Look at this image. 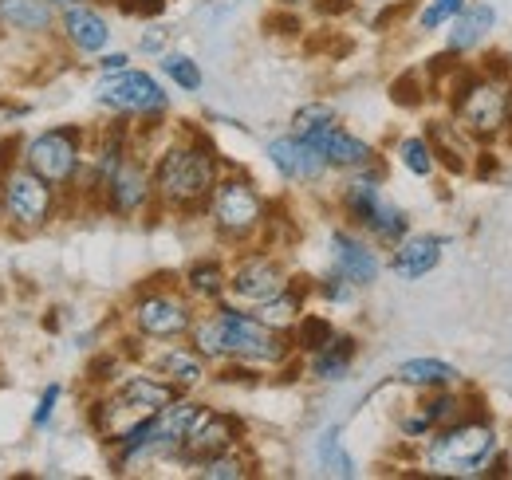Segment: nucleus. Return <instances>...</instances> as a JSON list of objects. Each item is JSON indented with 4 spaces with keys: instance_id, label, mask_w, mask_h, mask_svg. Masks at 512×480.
I'll list each match as a JSON object with an SVG mask.
<instances>
[{
    "instance_id": "24",
    "label": "nucleus",
    "mask_w": 512,
    "mask_h": 480,
    "mask_svg": "<svg viewBox=\"0 0 512 480\" xmlns=\"http://www.w3.org/2000/svg\"><path fill=\"white\" fill-rule=\"evenodd\" d=\"M253 315L260 319V323H264V327H272V331H292V327L300 323V315H304V300H300V292L284 288L280 296L256 303Z\"/></svg>"
},
{
    "instance_id": "7",
    "label": "nucleus",
    "mask_w": 512,
    "mask_h": 480,
    "mask_svg": "<svg viewBox=\"0 0 512 480\" xmlns=\"http://www.w3.org/2000/svg\"><path fill=\"white\" fill-rule=\"evenodd\" d=\"M209 217L225 240H245L264 225V201L249 178H221L209 197Z\"/></svg>"
},
{
    "instance_id": "26",
    "label": "nucleus",
    "mask_w": 512,
    "mask_h": 480,
    "mask_svg": "<svg viewBox=\"0 0 512 480\" xmlns=\"http://www.w3.org/2000/svg\"><path fill=\"white\" fill-rule=\"evenodd\" d=\"M229 288V276H225V268L217 264V260H201V264H193L190 272H186V292H190L193 300H221V292Z\"/></svg>"
},
{
    "instance_id": "3",
    "label": "nucleus",
    "mask_w": 512,
    "mask_h": 480,
    "mask_svg": "<svg viewBox=\"0 0 512 480\" xmlns=\"http://www.w3.org/2000/svg\"><path fill=\"white\" fill-rule=\"evenodd\" d=\"M56 185L32 174L24 162L20 166H4L0 178V217L16 229V233H36L56 217Z\"/></svg>"
},
{
    "instance_id": "32",
    "label": "nucleus",
    "mask_w": 512,
    "mask_h": 480,
    "mask_svg": "<svg viewBox=\"0 0 512 480\" xmlns=\"http://www.w3.org/2000/svg\"><path fill=\"white\" fill-rule=\"evenodd\" d=\"M422 414H426V421H430L434 429H446V425H453V421L465 418L461 402H457L453 394H446V386H442V390H434V398L422 406Z\"/></svg>"
},
{
    "instance_id": "8",
    "label": "nucleus",
    "mask_w": 512,
    "mask_h": 480,
    "mask_svg": "<svg viewBox=\"0 0 512 480\" xmlns=\"http://www.w3.org/2000/svg\"><path fill=\"white\" fill-rule=\"evenodd\" d=\"M343 209L355 217V225H363L367 233L383 244H398V240L410 233V221L398 205H390L379 189L375 178H355L347 189H343Z\"/></svg>"
},
{
    "instance_id": "16",
    "label": "nucleus",
    "mask_w": 512,
    "mask_h": 480,
    "mask_svg": "<svg viewBox=\"0 0 512 480\" xmlns=\"http://www.w3.org/2000/svg\"><path fill=\"white\" fill-rule=\"evenodd\" d=\"M331 264L355 288H367L379 276V260H375L371 244H363V240L351 237V233H331Z\"/></svg>"
},
{
    "instance_id": "5",
    "label": "nucleus",
    "mask_w": 512,
    "mask_h": 480,
    "mask_svg": "<svg viewBox=\"0 0 512 480\" xmlns=\"http://www.w3.org/2000/svg\"><path fill=\"white\" fill-rule=\"evenodd\" d=\"M20 158L32 174L52 181L56 189H67L71 181H79V170H83V130L79 126H48L36 138H28Z\"/></svg>"
},
{
    "instance_id": "6",
    "label": "nucleus",
    "mask_w": 512,
    "mask_h": 480,
    "mask_svg": "<svg viewBox=\"0 0 512 480\" xmlns=\"http://www.w3.org/2000/svg\"><path fill=\"white\" fill-rule=\"evenodd\" d=\"M509 95L512 87L497 75H481V79H469L453 103L457 122L465 126V134L481 138V142H493L497 134L509 130Z\"/></svg>"
},
{
    "instance_id": "29",
    "label": "nucleus",
    "mask_w": 512,
    "mask_h": 480,
    "mask_svg": "<svg viewBox=\"0 0 512 480\" xmlns=\"http://www.w3.org/2000/svg\"><path fill=\"white\" fill-rule=\"evenodd\" d=\"M398 158H402V166H406L410 174H418V178H430L434 166H438L434 146H430L426 138H402V142H398Z\"/></svg>"
},
{
    "instance_id": "43",
    "label": "nucleus",
    "mask_w": 512,
    "mask_h": 480,
    "mask_svg": "<svg viewBox=\"0 0 512 480\" xmlns=\"http://www.w3.org/2000/svg\"><path fill=\"white\" fill-rule=\"evenodd\" d=\"M0 178H4V162H0Z\"/></svg>"
},
{
    "instance_id": "13",
    "label": "nucleus",
    "mask_w": 512,
    "mask_h": 480,
    "mask_svg": "<svg viewBox=\"0 0 512 480\" xmlns=\"http://www.w3.org/2000/svg\"><path fill=\"white\" fill-rule=\"evenodd\" d=\"M229 288H233V296H237V300L264 303V300H272V296H280L284 288H292V284H288V272H284L272 256L253 252V256H245V260L233 268Z\"/></svg>"
},
{
    "instance_id": "11",
    "label": "nucleus",
    "mask_w": 512,
    "mask_h": 480,
    "mask_svg": "<svg viewBox=\"0 0 512 480\" xmlns=\"http://www.w3.org/2000/svg\"><path fill=\"white\" fill-rule=\"evenodd\" d=\"M237 441H241V421L233 418V414H221V410H205L201 406L190 425V433H186V441H182V449H178V457L190 461V465H201V461L233 449Z\"/></svg>"
},
{
    "instance_id": "28",
    "label": "nucleus",
    "mask_w": 512,
    "mask_h": 480,
    "mask_svg": "<svg viewBox=\"0 0 512 480\" xmlns=\"http://www.w3.org/2000/svg\"><path fill=\"white\" fill-rule=\"evenodd\" d=\"M320 465L327 477H355V461L347 457V449L339 441V429H327L320 437Z\"/></svg>"
},
{
    "instance_id": "2",
    "label": "nucleus",
    "mask_w": 512,
    "mask_h": 480,
    "mask_svg": "<svg viewBox=\"0 0 512 480\" xmlns=\"http://www.w3.org/2000/svg\"><path fill=\"white\" fill-rule=\"evenodd\" d=\"M217 181H221V166H217L213 146L193 138V142L170 146L158 158V166H154V197H158V205H166L174 213H193L213 197Z\"/></svg>"
},
{
    "instance_id": "36",
    "label": "nucleus",
    "mask_w": 512,
    "mask_h": 480,
    "mask_svg": "<svg viewBox=\"0 0 512 480\" xmlns=\"http://www.w3.org/2000/svg\"><path fill=\"white\" fill-rule=\"evenodd\" d=\"M320 292L331 303H347V300H351V292H355V284H351V280H343L339 272H331V276L320 284Z\"/></svg>"
},
{
    "instance_id": "4",
    "label": "nucleus",
    "mask_w": 512,
    "mask_h": 480,
    "mask_svg": "<svg viewBox=\"0 0 512 480\" xmlns=\"http://www.w3.org/2000/svg\"><path fill=\"white\" fill-rule=\"evenodd\" d=\"M434 433L438 437L426 449V465L434 473H477L497 449V433L485 418H461Z\"/></svg>"
},
{
    "instance_id": "34",
    "label": "nucleus",
    "mask_w": 512,
    "mask_h": 480,
    "mask_svg": "<svg viewBox=\"0 0 512 480\" xmlns=\"http://www.w3.org/2000/svg\"><path fill=\"white\" fill-rule=\"evenodd\" d=\"M461 8H465V0H430V4L422 8V16H418V28H422V32H434V28H442L446 20H457Z\"/></svg>"
},
{
    "instance_id": "21",
    "label": "nucleus",
    "mask_w": 512,
    "mask_h": 480,
    "mask_svg": "<svg viewBox=\"0 0 512 480\" xmlns=\"http://www.w3.org/2000/svg\"><path fill=\"white\" fill-rule=\"evenodd\" d=\"M158 374L178 390H193L205 378V355L197 347H174L158 359Z\"/></svg>"
},
{
    "instance_id": "23",
    "label": "nucleus",
    "mask_w": 512,
    "mask_h": 480,
    "mask_svg": "<svg viewBox=\"0 0 512 480\" xmlns=\"http://www.w3.org/2000/svg\"><path fill=\"white\" fill-rule=\"evenodd\" d=\"M430 146H434V158H442L449 170H465V126L461 122H430Z\"/></svg>"
},
{
    "instance_id": "20",
    "label": "nucleus",
    "mask_w": 512,
    "mask_h": 480,
    "mask_svg": "<svg viewBox=\"0 0 512 480\" xmlns=\"http://www.w3.org/2000/svg\"><path fill=\"white\" fill-rule=\"evenodd\" d=\"M493 24H497V12H493L489 4L461 8V12H457V24H453V32H449V52H469V48H477V44L489 36Z\"/></svg>"
},
{
    "instance_id": "12",
    "label": "nucleus",
    "mask_w": 512,
    "mask_h": 480,
    "mask_svg": "<svg viewBox=\"0 0 512 480\" xmlns=\"http://www.w3.org/2000/svg\"><path fill=\"white\" fill-rule=\"evenodd\" d=\"M103 205L111 209V213H119V217H134V213H142L150 201H154V174L138 162V158H123L119 166H115V174L103 181Z\"/></svg>"
},
{
    "instance_id": "42",
    "label": "nucleus",
    "mask_w": 512,
    "mask_h": 480,
    "mask_svg": "<svg viewBox=\"0 0 512 480\" xmlns=\"http://www.w3.org/2000/svg\"><path fill=\"white\" fill-rule=\"evenodd\" d=\"M280 4H300V0H280Z\"/></svg>"
},
{
    "instance_id": "25",
    "label": "nucleus",
    "mask_w": 512,
    "mask_h": 480,
    "mask_svg": "<svg viewBox=\"0 0 512 480\" xmlns=\"http://www.w3.org/2000/svg\"><path fill=\"white\" fill-rule=\"evenodd\" d=\"M351 359H355V339L351 335H335L323 351L312 355V374L323 378V382H335L351 370Z\"/></svg>"
},
{
    "instance_id": "10",
    "label": "nucleus",
    "mask_w": 512,
    "mask_h": 480,
    "mask_svg": "<svg viewBox=\"0 0 512 480\" xmlns=\"http://www.w3.org/2000/svg\"><path fill=\"white\" fill-rule=\"evenodd\" d=\"M134 327L138 335L146 339H182L190 335L193 327V307L190 300H182L178 292L170 288H154V292H142L134 300Z\"/></svg>"
},
{
    "instance_id": "19",
    "label": "nucleus",
    "mask_w": 512,
    "mask_h": 480,
    "mask_svg": "<svg viewBox=\"0 0 512 480\" xmlns=\"http://www.w3.org/2000/svg\"><path fill=\"white\" fill-rule=\"evenodd\" d=\"M442 248H446L442 237H410V240L402 237L398 248H394V256H390V268H394L402 280H422L426 272L438 268Z\"/></svg>"
},
{
    "instance_id": "37",
    "label": "nucleus",
    "mask_w": 512,
    "mask_h": 480,
    "mask_svg": "<svg viewBox=\"0 0 512 480\" xmlns=\"http://www.w3.org/2000/svg\"><path fill=\"white\" fill-rule=\"evenodd\" d=\"M130 63V56L127 52H111V56H103V60H99V67H103V71H107V75H111V71H123V67H127Z\"/></svg>"
},
{
    "instance_id": "1",
    "label": "nucleus",
    "mask_w": 512,
    "mask_h": 480,
    "mask_svg": "<svg viewBox=\"0 0 512 480\" xmlns=\"http://www.w3.org/2000/svg\"><path fill=\"white\" fill-rule=\"evenodd\" d=\"M193 347L205 359H237V362H284L292 343L284 339V331H272L256 319L253 311H233V307H217L205 319H193L190 327Z\"/></svg>"
},
{
    "instance_id": "17",
    "label": "nucleus",
    "mask_w": 512,
    "mask_h": 480,
    "mask_svg": "<svg viewBox=\"0 0 512 480\" xmlns=\"http://www.w3.org/2000/svg\"><path fill=\"white\" fill-rule=\"evenodd\" d=\"M304 142H312V146L320 150L323 162H327L331 170H367L371 158H375V150H371L367 142H359L355 134L339 130V122H335L331 130L316 134V138H304Z\"/></svg>"
},
{
    "instance_id": "31",
    "label": "nucleus",
    "mask_w": 512,
    "mask_h": 480,
    "mask_svg": "<svg viewBox=\"0 0 512 480\" xmlns=\"http://www.w3.org/2000/svg\"><path fill=\"white\" fill-rule=\"evenodd\" d=\"M331 126H335V111H331L327 103H308V107L296 111L292 134H296V138H316V134L331 130Z\"/></svg>"
},
{
    "instance_id": "38",
    "label": "nucleus",
    "mask_w": 512,
    "mask_h": 480,
    "mask_svg": "<svg viewBox=\"0 0 512 480\" xmlns=\"http://www.w3.org/2000/svg\"><path fill=\"white\" fill-rule=\"evenodd\" d=\"M166 0H123L127 12H162Z\"/></svg>"
},
{
    "instance_id": "27",
    "label": "nucleus",
    "mask_w": 512,
    "mask_h": 480,
    "mask_svg": "<svg viewBox=\"0 0 512 480\" xmlns=\"http://www.w3.org/2000/svg\"><path fill=\"white\" fill-rule=\"evenodd\" d=\"M197 473H201L205 480H245L253 469H249V457H241V453H237V445H233V449H225V453H217V457L201 461V465H197Z\"/></svg>"
},
{
    "instance_id": "39",
    "label": "nucleus",
    "mask_w": 512,
    "mask_h": 480,
    "mask_svg": "<svg viewBox=\"0 0 512 480\" xmlns=\"http://www.w3.org/2000/svg\"><path fill=\"white\" fill-rule=\"evenodd\" d=\"M162 40H166V32H146V36H142V48H146V52H158Z\"/></svg>"
},
{
    "instance_id": "15",
    "label": "nucleus",
    "mask_w": 512,
    "mask_h": 480,
    "mask_svg": "<svg viewBox=\"0 0 512 480\" xmlns=\"http://www.w3.org/2000/svg\"><path fill=\"white\" fill-rule=\"evenodd\" d=\"M60 28H64V40L75 52H103L107 40H111V24L103 12H95L87 0L79 4H67L64 16H60Z\"/></svg>"
},
{
    "instance_id": "18",
    "label": "nucleus",
    "mask_w": 512,
    "mask_h": 480,
    "mask_svg": "<svg viewBox=\"0 0 512 480\" xmlns=\"http://www.w3.org/2000/svg\"><path fill=\"white\" fill-rule=\"evenodd\" d=\"M0 28L20 36H44L56 28V0H0Z\"/></svg>"
},
{
    "instance_id": "9",
    "label": "nucleus",
    "mask_w": 512,
    "mask_h": 480,
    "mask_svg": "<svg viewBox=\"0 0 512 480\" xmlns=\"http://www.w3.org/2000/svg\"><path fill=\"white\" fill-rule=\"evenodd\" d=\"M95 103L99 107H107V111H115V115H162L166 107H170V99H166V91L158 87V79L154 75H146V71H111L99 87H95Z\"/></svg>"
},
{
    "instance_id": "40",
    "label": "nucleus",
    "mask_w": 512,
    "mask_h": 480,
    "mask_svg": "<svg viewBox=\"0 0 512 480\" xmlns=\"http://www.w3.org/2000/svg\"><path fill=\"white\" fill-rule=\"evenodd\" d=\"M509 130H512V95H509Z\"/></svg>"
},
{
    "instance_id": "14",
    "label": "nucleus",
    "mask_w": 512,
    "mask_h": 480,
    "mask_svg": "<svg viewBox=\"0 0 512 480\" xmlns=\"http://www.w3.org/2000/svg\"><path fill=\"white\" fill-rule=\"evenodd\" d=\"M268 158H272V166H276L288 181H316L323 170H327V162H323L320 150H316L312 142L296 138V134H288V138H272V142H268Z\"/></svg>"
},
{
    "instance_id": "35",
    "label": "nucleus",
    "mask_w": 512,
    "mask_h": 480,
    "mask_svg": "<svg viewBox=\"0 0 512 480\" xmlns=\"http://www.w3.org/2000/svg\"><path fill=\"white\" fill-rule=\"evenodd\" d=\"M60 382H52V386H44V394H40V402H36V410H32V425L36 429H44L48 421H52V414H56V402H60Z\"/></svg>"
},
{
    "instance_id": "41",
    "label": "nucleus",
    "mask_w": 512,
    "mask_h": 480,
    "mask_svg": "<svg viewBox=\"0 0 512 480\" xmlns=\"http://www.w3.org/2000/svg\"><path fill=\"white\" fill-rule=\"evenodd\" d=\"M56 4H64V8H67V4H79V0H56Z\"/></svg>"
},
{
    "instance_id": "30",
    "label": "nucleus",
    "mask_w": 512,
    "mask_h": 480,
    "mask_svg": "<svg viewBox=\"0 0 512 480\" xmlns=\"http://www.w3.org/2000/svg\"><path fill=\"white\" fill-rule=\"evenodd\" d=\"M331 339H335V327H331L323 315H300V323H296V347H300V351L316 355Z\"/></svg>"
},
{
    "instance_id": "22",
    "label": "nucleus",
    "mask_w": 512,
    "mask_h": 480,
    "mask_svg": "<svg viewBox=\"0 0 512 480\" xmlns=\"http://www.w3.org/2000/svg\"><path fill=\"white\" fill-rule=\"evenodd\" d=\"M398 382L414 386V390H442L457 382V370L442 359H410L398 366Z\"/></svg>"
},
{
    "instance_id": "33",
    "label": "nucleus",
    "mask_w": 512,
    "mask_h": 480,
    "mask_svg": "<svg viewBox=\"0 0 512 480\" xmlns=\"http://www.w3.org/2000/svg\"><path fill=\"white\" fill-rule=\"evenodd\" d=\"M162 71L182 87V91H201V71L190 56H162Z\"/></svg>"
}]
</instances>
